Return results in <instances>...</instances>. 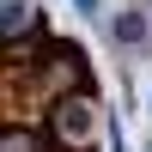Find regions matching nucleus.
<instances>
[{
	"label": "nucleus",
	"mask_w": 152,
	"mask_h": 152,
	"mask_svg": "<svg viewBox=\"0 0 152 152\" xmlns=\"http://www.w3.org/2000/svg\"><path fill=\"white\" fill-rule=\"evenodd\" d=\"M31 24H37V6H31V0H0V49H6L12 37H24Z\"/></svg>",
	"instance_id": "7ed1b4c3"
},
{
	"label": "nucleus",
	"mask_w": 152,
	"mask_h": 152,
	"mask_svg": "<svg viewBox=\"0 0 152 152\" xmlns=\"http://www.w3.org/2000/svg\"><path fill=\"white\" fill-rule=\"evenodd\" d=\"M97 104L91 97H55V146H91Z\"/></svg>",
	"instance_id": "f257e3e1"
},
{
	"label": "nucleus",
	"mask_w": 152,
	"mask_h": 152,
	"mask_svg": "<svg viewBox=\"0 0 152 152\" xmlns=\"http://www.w3.org/2000/svg\"><path fill=\"white\" fill-rule=\"evenodd\" d=\"M146 24H152V6H146Z\"/></svg>",
	"instance_id": "423d86ee"
},
{
	"label": "nucleus",
	"mask_w": 152,
	"mask_h": 152,
	"mask_svg": "<svg viewBox=\"0 0 152 152\" xmlns=\"http://www.w3.org/2000/svg\"><path fill=\"white\" fill-rule=\"evenodd\" d=\"M0 152H43V140L31 128H0Z\"/></svg>",
	"instance_id": "20e7f679"
},
{
	"label": "nucleus",
	"mask_w": 152,
	"mask_h": 152,
	"mask_svg": "<svg viewBox=\"0 0 152 152\" xmlns=\"http://www.w3.org/2000/svg\"><path fill=\"white\" fill-rule=\"evenodd\" d=\"M73 12L79 18H104V0H73Z\"/></svg>",
	"instance_id": "39448f33"
},
{
	"label": "nucleus",
	"mask_w": 152,
	"mask_h": 152,
	"mask_svg": "<svg viewBox=\"0 0 152 152\" xmlns=\"http://www.w3.org/2000/svg\"><path fill=\"white\" fill-rule=\"evenodd\" d=\"M110 43H116L122 55H146V49H152L146 6H122V12H110Z\"/></svg>",
	"instance_id": "f03ea898"
},
{
	"label": "nucleus",
	"mask_w": 152,
	"mask_h": 152,
	"mask_svg": "<svg viewBox=\"0 0 152 152\" xmlns=\"http://www.w3.org/2000/svg\"><path fill=\"white\" fill-rule=\"evenodd\" d=\"M146 110H152V97H146Z\"/></svg>",
	"instance_id": "0eeeda50"
}]
</instances>
